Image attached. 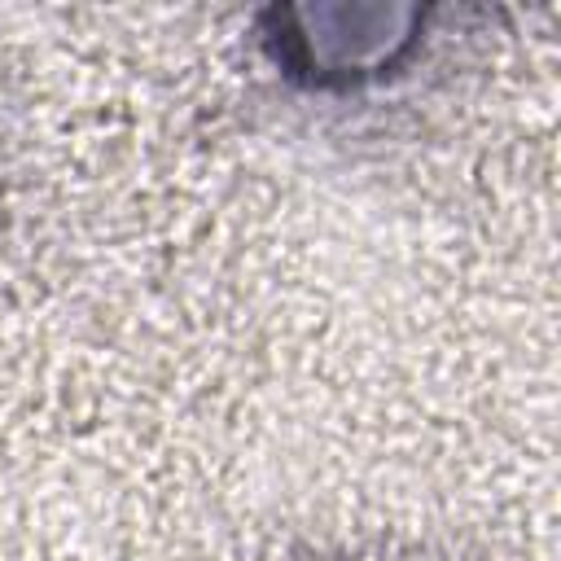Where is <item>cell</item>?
I'll return each mask as SVG.
<instances>
[{"instance_id":"1","label":"cell","mask_w":561,"mask_h":561,"mask_svg":"<svg viewBox=\"0 0 561 561\" xmlns=\"http://www.w3.org/2000/svg\"><path fill=\"white\" fill-rule=\"evenodd\" d=\"M425 4H267L254 13V48L263 66L307 96H355L403 79L434 26Z\"/></svg>"}]
</instances>
